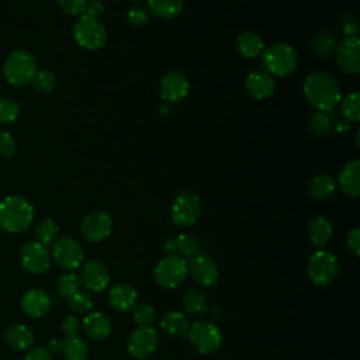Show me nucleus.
Listing matches in <instances>:
<instances>
[{"instance_id":"45","label":"nucleus","mask_w":360,"mask_h":360,"mask_svg":"<svg viewBox=\"0 0 360 360\" xmlns=\"http://www.w3.org/2000/svg\"><path fill=\"white\" fill-rule=\"evenodd\" d=\"M346 246L354 256L360 255V231H359V228H353L352 231H349V233L346 235Z\"/></svg>"},{"instance_id":"38","label":"nucleus","mask_w":360,"mask_h":360,"mask_svg":"<svg viewBox=\"0 0 360 360\" xmlns=\"http://www.w3.org/2000/svg\"><path fill=\"white\" fill-rule=\"evenodd\" d=\"M20 114V105L14 98H0V124H11Z\"/></svg>"},{"instance_id":"43","label":"nucleus","mask_w":360,"mask_h":360,"mask_svg":"<svg viewBox=\"0 0 360 360\" xmlns=\"http://www.w3.org/2000/svg\"><path fill=\"white\" fill-rule=\"evenodd\" d=\"M148 18H149V13L142 6H132L127 11V21L134 27H142L143 24L148 22Z\"/></svg>"},{"instance_id":"28","label":"nucleus","mask_w":360,"mask_h":360,"mask_svg":"<svg viewBox=\"0 0 360 360\" xmlns=\"http://www.w3.org/2000/svg\"><path fill=\"white\" fill-rule=\"evenodd\" d=\"M148 10L159 18H174L183 10V0H148Z\"/></svg>"},{"instance_id":"40","label":"nucleus","mask_w":360,"mask_h":360,"mask_svg":"<svg viewBox=\"0 0 360 360\" xmlns=\"http://www.w3.org/2000/svg\"><path fill=\"white\" fill-rule=\"evenodd\" d=\"M132 309H134L132 318L138 326H150L153 323L155 309L149 304L141 302V304L135 305Z\"/></svg>"},{"instance_id":"31","label":"nucleus","mask_w":360,"mask_h":360,"mask_svg":"<svg viewBox=\"0 0 360 360\" xmlns=\"http://www.w3.org/2000/svg\"><path fill=\"white\" fill-rule=\"evenodd\" d=\"M60 353L66 360H86L89 356V347L82 338L72 336L63 339Z\"/></svg>"},{"instance_id":"41","label":"nucleus","mask_w":360,"mask_h":360,"mask_svg":"<svg viewBox=\"0 0 360 360\" xmlns=\"http://www.w3.org/2000/svg\"><path fill=\"white\" fill-rule=\"evenodd\" d=\"M17 150V143L14 136L7 131H0V158L10 159Z\"/></svg>"},{"instance_id":"32","label":"nucleus","mask_w":360,"mask_h":360,"mask_svg":"<svg viewBox=\"0 0 360 360\" xmlns=\"http://www.w3.org/2000/svg\"><path fill=\"white\" fill-rule=\"evenodd\" d=\"M340 114L347 122L360 121V94L359 91H352L339 101Z\"/></svg>"},{"instance_id":"17","label":"nucleus","mask_w":360,"mask_h":360,"mask_svg":"<svg viewBox=\"0 0 360 360\" xmlns=\"http://www.w3.org/2000/svg\"><path fill=\"white\" fill-rule=\"evenodd\" d=\"M80 281L90 291H103L110 281V274L105 264L97 259L87 260L82 267Z\"/></svg>"},{"instance_id":"21","label":"nucleus","mask_w":360,"mask_h":360,"mask_svg":"<svg viewBox=\"0 0 360 360\" xmlns=\"http://www.w3.org/2000/svg\"><path fill=\"white\" fill-rule=\"evenodd\" d=\"M49 307H51L49 297L46 295L45 291L38 288L28 290L21 298V308L31 318L44 316L49 311Z\"/></svg>"},{"instance_id":"15","label":"nucleus","mask_w":360,"mask_h":360,"mask_svg":"<svg viewBox=\"0 0 360 360\" xmlns=\"http://www.w3.org/2000/svg\"><path fill=\"white\" fill-rule=\"evenodd\" d=\"M190 90L188 79L177 70L166 73L159 84L160 97L167 103H179L186 98Z\"/></svg>"},{"instance_id":"36","label":"nucleus","mask_w":360,"mask_h":360,"mask_svg":"<svg viewBox=\"0 0 360 360\" xmlns=\"http://www.w3.org/2000/svg\"><path fill=\"white\" fill-rule=\"evenodd\" d=\"M31 84L38 93H51L56 87V77L48 69H39L35 72Z\"/></svg>"},{"instance_id":"8","label":"nucleus","mask_w":360,"mask_h":360,"mask_svg":"<svg viewBox=\"0 0 360 360\" xmlns=\"http://www.w3.org/2000/svg\"><path fill=\"white\" fill-rule=\"evenodd\" d=\"M187 262L177 255H167L163 257L153 270V280L163 288H176L187 277Z\"/></svg>"},{"instance_id":"30","label":"nucleus","mask_w":360,"mask_h":360,"mask_svg":"<svg viewBox=\"0 0 360 360\" xmlns=\"http://www.w3.org/2000/svg\"><path fill=\"white\" fill-rule=\"evenodd\" d=\"M336 46H338V42L335 35L328 31L318 32L311 39V49L314 51L315 55L321 58H329L332 53H335Z\"/></svg>"},{"instance_id":"10","label":"nucleus","mask_w":360,"mask_h":360,"mask_svg":"<svg viewBox=\"0 0 360 360\" xmlns=\"http://www.w3.org/2000/svg\"><path fill=\"white\" fill-rule=\"evenodd\" d=\"M52 256L62 269L75 270L83 263L84 252L82 245L75 238L60 236L53 242Z\"/></svg>"},{"instance_id":"5","label":"nucleus","mask_w":360,"mask_h":360,"mask_svg":"<svg viewBox=\"0 0 360 360\" xmlns=\"http://www.w3.org/2000/svg\"><path fill=\"white\" fill-rule=\"evenodd\" d=\"M72 34L76 44L87 51L103 48L107 41L104 25L97 18H91L86 14H82L76 18L72 27Z\"/></svg>"},{"instance_id":"18","label":"nucleus","mask_w":360,"mask_h":360,"mask_svg":"<svg viewBox=\"0 0 360 360\" xmlns=\"http://www.w3.org/2000/svg\"><path fill=\"white\" fill-rule=\"evenodd\" d=\"M338 183L340 190L352 197L357 198L360 194V160L353 159L350 162H346L339 173H338Z\"/></svg>"},{"instance_id":"52","label":"nucleus","mask_w":360,"mask_h":360,"mask_svg":"<svg viewBox=\"0 0 360 360\" xmlns=\"http://www.w3.org/2000/svg\"><path fill=\"white\" fill-rule=\"evenodd\" d=\"M132 3H138V1H141V0H131Z\"/></svg>"},{"instance_id":"13","label":"nucleus","mask_w":360,"mask_h":360,"mask_svg":"<svg viewBox=\"0 0 360 360\" xmlns=\"http://www.w3.org/2000/svg\"><path fill=\"white\" fill-rule=\"evenodd\" d=\"M336 65L347 75L360 72V39L357 35L346 37L336 46Z\"/></svg>"},{"instance_id":"3","label":"nucleus","mask_w":360,"mask_h":360,"mask_svg":"<svg viewBox=\"0 0 360 360\" xmlns=\"http://www.w3.org/2000/svg\"><path fill=\"white\" fill-rule=\"evenodd\" d=\"M260 56L262 66L270 76H288L295 70L298 63L297 52L292 46L284 42H276L264 46Z\"/></svg>"},{"instance_id":"16","label":"nucleus","mask_w":360,"mask_h":360,"mask_svg":"<svg viewBox=\"0 0 360 360\" xmlns=\"http://www.w3.org/2000/svg\"><path fill=\"white\" fill-rule=\"evenodd\" d=\"M187 270L193 280L202 287L214 285L219 278L218 266L205 255H197L191 257L187 263Z\"/></svg>"},{"instance_id":"4","label":"nucleus","mask_w":360,"mask_h":360,"mask_svg":"<svg viewBox=\"0 0 360 360\" xmlns=\"http://www.w3.org/2000/svg\"><path fill=\"white\" fill-rule=\"evenodd\" d=\"M37 70L35 56L25 49L11 51L3 65L4 77L13 86H25L31 83Z\"/></svg>"},{"instance_id":"46","label":"nucleus","mask_w":360,"mask_h":360,"mask_svg":"<svg viewBox=\"0 0 360 360\" xmlns=\"http://www.w3.org/2000/svg\"><path fill=\"white\" fill-rule=\"evenodd\" d=\"M24 360H52V356L46 347L37 346L27 352V354L24 356Z\"/></svg>"},{"instance_id":"7","label":"nucleus","mask_w":360,"mask_h":360,"mask_svg":"<svg viewBox=\"0 0 360 360\" xmlns=\"http://www.w3.org/2000/svg\"><path fill=\"white\" fill-rule=\"evenodd\" d=\"M339 267H338V260L335 255L329 250L319 249L314 252L307 264V273L309 280L315 285H329L338 276Z\"/></svg>"},{"instance_id":"25","label":"nucleus","mask_w":360,"mask_h":360,"mask_svg":"<svg viewBox=\"0 0 360 360\" xmlns=\"http://www.w3.org/2000/svg\"><path fill=\"white\" fill-rule=\"evenodd\" d=\"M160 328L172 336H186L190 323L187 316L180 311H169L160 318Z\"/></svg>"},{"instance_id":"39","label":"nucleus","mask_w":360,"mask_h":360,"mask_svg":"<svg viewBox=\"0 0 360 360\" xmlns=\"http://www.w3.org/2000/svg\"><path fill=\"white\" fill-rule=\"evenodd\" d=\"M70 309L76 312H89L94 307V298L87 291H76L68 298Z\"/></svg>"},{"instance_id":"1","label":"nucleus","mask_w":360,"mask_h":360,"mask_svg":"<svg viewBox=\"0 0 360 360\" xmlns=\"http://www.w3.org/2000/svg\"><path fill=\"white\" fill-rule=\"evenodd\" d=\"M302 90L307 101L316 111L332 112L342 98V90L338 80L322 70L309 73L304 82Z\"/></svg>"},{"instance_id":"14","label":"nucleus","mask_w":360,"mask_h":360,"mask_svg":"<svg viewBox=\"0 0 360 360\" xmlns=\"http://www.w3.org/2000/svg\"><path fill=\"white\" fill-rule=\"evenodd\" d=\"M20 262L27 271L32 274H42L51 264L48 248L37 240L27 242L20 250Z\"/></svg>"},{"instance_id":"9","label":"nucleus","mask_w":360,"mask_h":360,"mask_svg":"<svg viewBox=\"0 0 360 360\" xmlns=\"http://www.w3.org/2000/svg\"><path fill=\"white\" fill-rule=\"evenodd\" d=\"M201 201L195 193H179L170 207V218L179 226H190L197 222L201 215Z\"/></svg>"},{"instance_id":"22","label":"nucleus","mask_w":360,"mask_h":360,"mask_svg":"<svg viewBox=\"0 0 360 360\" xmlns=\"http://www.w3.org/2000/svg\"><path fill=\"white\" fill-rule=\"evenodd\" d=\"M83 329L91 340H104L111 333V321L103 312H89L83 319Z\"/></svg>"},{"instance_id":"11","label":"nucleus","mask_w":360,"mask_h":360,"mask_svg":"<svg viewBox=\"0 0 360 360\" xmlns=\"http://www.w3.org/2000/svg\"><path fill=\"white\" fill-rule=\"evenodd\" d=\"M159 345V338L152 326H138L131 332L127 340V350L134 359L149 357Z\"/></svg>"},{"instance_id":"49","label":"nucleus","mask_w":360,"mask_h":360,"mask_svg":"<svg viewBox=\"0 0 360 360\" xmlns=\"http://www.w3.org/2000/svg\"><path fill=\"white\" fill-rule=\"evenodd\" d=\"M62 345H63V339L52 338V339L49 340L48 350H49L51 353H60V352H62Z\"/></svg>"},{"instance_id":"23","label":"nucleus","mask_w":360,"mask_h":360,"mask_svg":"<svg viewBox=\"0 0 360 360\" xmlns=\"http://www.w3.org/2000/svg\"><path fill=\"white\" fill-rule=\"evenodd\" d=\"M236 49L243 58L253 59L262 55L264 49V44L262 37L257 32L243 31L236 38Z\"/></svg>"},{"instance_id":"35","label":"nucleus","mask_w":360,"mask_h":360,"mask_svg":"<svg viewBox=\"0 0 360 360\" xmlns=\"http://www.w3.org/2000/svg\"><path fill=\"white\" fill-rule=\"evenodd\" d=\"M176 242V252H179L181 255V257H194L197 255H200V243L198 240L190 235V233H180L174 238Z\"/></svg>"},{"instance_id":"6","label":"nucleus","mask_w":360,"mask_h":360,"mask_svg":"<svg viewBox=\"0 0 360 360\" xmlns=\"http://www.w3.org/2000/svg\"><path fill=\"white\" fill-rule=\"evenodd\" d=\"M191 346L201 354L215 353L222 343L219 328L210 321H197L190 325L187 335Z\"/></svg>"},{"instance_id":"33","label":"nucleus","mask_w":360,"mask_h":360,"mask_svg":"<svg viewBox=\"0 0 360 360\" xmlns=\"http://www.w3.org/2000/svg\"><path fill=\"white\" fill-rule=\"evenodd\" d=\"M333 124H335V120H333L332 112L316 111L311 115L309 122H308V128H309V132L312 135L323 136L332 129Z\"/></svg>"},{"instance_id":"19","label":"nucleus","mask_w":360,"mask_h":360,"mask_svg":"<svg viewBox=\"0 0 360 360\" xmlns=\"http://www.w3.org/2000/svg\"><path fill=\"white\" fill-rule=\"evenodd\" d=\"M136 288L129 283H118L108 292V304L117 312H128L135 307Z\"/></svg>"},{"instance_id":"42","label":"nucleus","mask_w":360,"mask_h":360,"mask_svg":"<svg viewBox=\"0 0 360 360\" xmlns=\"http://www.w3.org/2000/svg\"><path fill=\"white\" fill-rule=\"evenodd\" d=\"M87 0H56L58 7L69 15H82L84 14Z\"/></svg>"},{"instance_id":"26","label":"nucleus","mask_w":360,"mask_h":360,"mask_svg":"<svg viewBox=\"0 0 360 360\" xmlns=\"http://www.w3.org/2000/svg\"><path fill=\"white\" fill-rule=\"evenodd\" d=\"M183 307L186 312L194 318L204 316L208 312L207 297L195 288H190L183 294Z\"/></svg>"},{"instance_id":"2","label":"nucleus","mask_w":360,"mask_h":360,"mask_svg":"<svg viewBox=\"0 0 360 360\" xmlns=\"http://www.w3.org/2000/svg\"><path fill=\"white\" fill-rule=\"evenodd\" d=\"M34 221V207L22 195H7L0 201V228L20 233Z\"/></svg>"},{"instance_id":"51","label":"nucleus","mask_w":360,"mask_h":360,"mask_svg":"<svg viewBox=\"0 0 360 360\" xmlns=\"http://www.w3.org/2000/svg\"><path fill=\"white\" fill-rule=\"evenodd\" d=\"M333 125H335V128H336V131H338V132H345V131H347V129H349L350 122H347V121H345V120H339V121H338V122H335Z\"/></svg>"},{"instance_id":"27","label":"nucleus","mask_w":360,"mask_h":360,"mask_svg":"<svg viewBox=\"0 0 360 360\" xmlns=\"http://www.w3.org/2000/svg\"><path fill=\"white\" fill-rule=\"evenodd\" d=\"M332 224L323 217H315L308 222V238L315 246H323L330 239Z\"/></svg>"},{"instance_id":"44","label":"nucleus","mask_w":360,"mask_h":360,"mask_svg":"<svg viewBox=\"0 0 360 360\" xmlns=\"http://www.w3.org/2000/svg\"><path fill=\"white\" fill-rule=\"evenodd\" d=\"M79 329H80V322L76 316L73 315H68L62 319V323H60V330L62 333L66 336V338H72V336H77L79 333Z\"/></svg>"},{"instance_id":"47","label":"nucleus","mask_w":360,"mask_h":360,"mask_svg":"<svg viewBox=\"0 0 360 360\" xmlns=\"http://www.w3.org/2000/svg\"><path fill=\"white\" fill-rule=\"evenodd\" d=\"M104 13V4L100 0H89L86 1V8H84V14L91 17V18H97Z\"/></svg>"},{"instance_id":"37","label":"nucleus","mask_w":360,"mask_h":360,"mask_svg":"<svg viewBox=\"0 0 360 360\" xmlns=\"http://www.w3.org/2000/svg\"><path fill=\"white\" fill-rule=\"evenodd\" d=\"M80 276L76 274L75 271H68L65 274H62L58 280V291L62 297L69 298L70 295H73L76 291L80 290Z\"/></svg>"},{"instance_id":"50","label":"nucleus","mask_w":360,"mask_h":360,"mask_svg":"<svg viewBox=\"0 0 360 360\" xmlns=\"http://www.w3.org/2000/svg\"><path fill=\"white\" fill-rule=\"evenodd\" d=\"M163 250H165L167 255H174V253H176V242H174V238H169V239L165 242Z\"/></svg>"},{"instance_id":"29","label":"nucleus","mask_w":360,"mask_h":360,"mask_svg":"<svg viewBox=\"0 0 360 360\" xmlns=\"http://www.w3.org/2000/svg\"><path fill=\"white\" fill-rule=\"evenodd\" d=\"M335 188H336L335 180L329 174H323V173L318 174V176H314L309 180V184H308L309 194L315 200H326V198H329L333 194Z\"/></svg>"},{"instance_id":"20","label":"nucleus","mask_w":360,"mask_h":360,"mask_svg":"<svg viewBox=\"0 0 360 360\" xmlns=\"http://www.w3.org/2000/svg\"><path fill=\"white\" fill-rule=\"evenodd\" d=\"M246 91L256 100H264L270 97L274 91L273 76L264 70H255L248 75L245 80Z\"/></svg>"},{"instance_id":"12","label":"nucleus","mask_w":360,"mask_h":360,"mask_svg":"<svg viewBox=\"0 0 360 360\" xmlns=\"http://www.w3.org/2000/svg\"><path fill=\"white\" fill-rule=\"evenodd\" d=\"M111 229H112V219L108 212L101 210L89 212L80 224L82 235L87 240L94 243L107 239L111 233Z\"/></svg>"},{"instance_id":"48","label":"nucleus","mask_w":360,"mask_h":360,"mask_svg":"<svg viewBox=\"0 0 360 360\" xmlns=\"http://www.w3.org/2000/svg\"><path fill=\"white\" fill-rule=\"evenodd\" d=\"M342 31L346 34V37H354L357 32V20L354 15L346 17L342 24Z\"/></svg>"},{"instance_id":"34","label":"nucleus","mask_w":360,"mask_h":360,"mask_svg":"<svg viewBox=\"0 0 360 360\" xmlns=\"http://www.w3.org/2000/svg\"><path fill=\"white\" fill-rule=\"evenodd\" d=\"M59 228L56 225V222L51 218H45L42 221H39V224L35 228V236H37V242H39L44 246H49L55 242L56 236H58Z\"/></svg>"},{"instance_id":"24","label":"nucleus","mask_w":360,"mask_h":360,"mask_svg":"<svg viewBox=\"0 0 360 360\" xmlns=\"http://www.w3.org/2000/svg\"><path fill=\"white\" fill-rule=\"evenodd\" d=\"M4 340L11 349L24 350L32 345L34 335L28 326L22 323H15L7 328V330L4 332Z\"/></svg>"}]
</instances>
